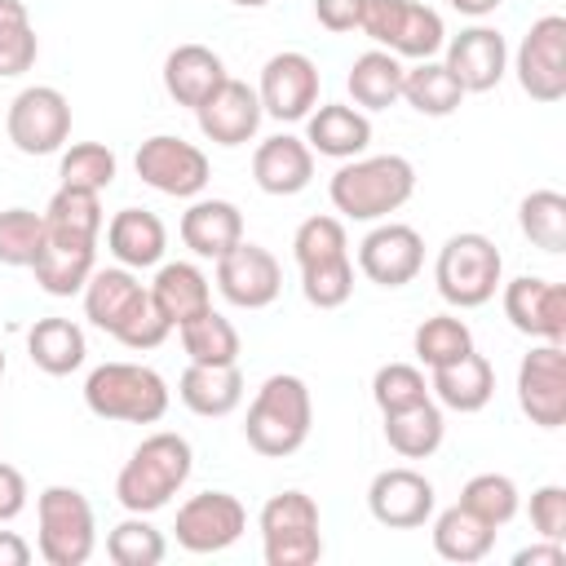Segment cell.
I'll return each mask as SVG.
<instances>
[{
    "mask_svg": "<svg viewBox=\"0 0 566 566\" xmlns=\"http://www.w3.org/2000/svg\"><path fill=\"white\" fill-rule=\"evenodd\" d=\"M27 354L44 376H71L84 367L88 340L84 327L71 318H35L27 332Z\"/></svg>",
    "mask_w": 566,
    "mask_h": 566,
    "instance_id": "30",
    "label": "cell"
},
{
    "mask_svg": "<svg viewBox=\"0 0 566 566\" xmlns=\"http://www.w3.org/2000/svg\"><path fill=\"white\" fill-rule=\"evenodd\" d=\"M106 248L119 265L128 270H150L164 261V248H168V230L164 221L150 212V208H119L111 221H106Z\"/></svg>",
    "mask_w": 566,
    "mask_h": 566,
    "instance_id": "26",
    "label": "cell"
},
{
    "mask_svg": "<svg viewBox=\"0 0 566 566\" xmlns=\"http://www.w3.org/2000/svg\"><path fill=\"white\" fill-rule=\"evenodd\" d=\"M97 548L93 504L75 486H44L35 495V553L49 566H84Z\"/></svg>",
    "mask_w": 566,
    "mask_h": 566,
    "instance_id": "7",
    "label": "cell"
},
{
    "mask_svg": "<svg viewBox=\"0 0 566 566\" xmlns=\"http://www.w3.org/2000/svg\"><path fill=\"white\" fill-rule=\"evenodd\" d=\"M305 146L327 155V159H358L371 146V119L358 106L345 102H323L305 115Z\"/></svg>",
    "mask_w": 566,
    "mask_h": 566,
    "instance_id": "24",
    "label": "cell"
},
{
    "mask_svg": "<svg viewBox=\"0 0 566 566\" xmlns=\"http://www.w3.org/2000/svg\"><path fill=\"white\" fill-rule=\"evenodd\" d=\"M31 562V544L18 531H0V566H27Z\"/></svg>",
    "mask_w": 566,
    "mask_h": 566,
    "instance_id": "52",
    "label": "cell"
},
{
    "mask_svg": "<svg viewBox=\"0 0 566 566\" xmlns=\"http://www.w3.org/2000/svg\"><path fill=\"white\" fill-rule=\"evenodd\" d=\"M433 504H438L433 482L420 469H407V464L380 469L371 478V486H367V509L389 531H416V526H424L433 517Z\"/></svg>",
    "mask_w": 566,
    "mask_h": 566,
    "instance_id": "16",
    "label": "cell"
},
{
    "mask_svg": "<svg viewBox=\"0 0 566 566\" xmlns=\"http://www.w3.org/2000/svg\"><path fill=\"white\" fill-rule=\"evenodd\" d=\"M531 526L539 539H557L566 544V486L548 482L531 491Z\"/></svg>",
    "mask_w": 566,
    "mask_h": 566,
    "instance_id": "48",
    "label": "cell"
},
{
    "mask_svg": "<svg viewBox=\"0 0 566 566\" xmlns=\"http://www.w3.org/2000/svg\"><path fill=\"white\" fill-rule=\"evenodd\" d=\"M429 394L438 398V407L473 416L495 398V367L478 349H469L442 367H429Z\"/></svg>",
    "mask_w": 566,
    "mask_h": 566,
    "instance_id": "23",
    "label": "cell"
},
{
    "mask_svg": "<svg viewBox=\"0 0 566 566\" xmlns=\"http://www.w3.org/2000/svg\"><path fill=\"white\" fill-rule=\"evenodd\" d=\"M513 75L531 102H562L566 97V18L544 13L531 22L513 53Z\"/></svg>",
    "mask_w": 566,
    "mask_h": 566,
    "instance_id": "10",
    "label": "cell"
},
{
    "mask_svg": "<svg viewBox=\"0 0 566 566\" xmlns=\"http://www.w3.org/2000/svg\"><path fill=\"white\" fill-rule=\"evenodd\" d=\"M349 252V234H345V221L340 217H305L292 234V256L296 265H314V261H327V256H345Z\"/></svg>",
    "mask_w": 566,
    "mask_h": 566,
    "instance_id": "47",
    "label": "cell"
},
{
    "mask_svg": "<svg viewBox=\"0 0 566 566\" xmlns=\"http://www.w3.org/2000/svg\"><path fill=\"white\" fill-rule=\"evenodd\" d=\"M358 13H363V0H314V18L332 35L354 31L358 27Z\"/></svg>",
    "mask_w": 566,
    "mask_h": 566,
    "instance_id": "49",
    "label": "cell"
},
{
    "mask_svg": "<svg viewBox=\"0 0 566 566\" xmlns=\"http://www.w3.org/2000/svg\"><path fill=\"white\" fill-rule=\"evenodd\" d=\"M504 287V318L531 340L566 345V287L539 274H517Z\"/></svg>",
    "mask_w": 566,
    "mask_h": 566,
    "instance_id": "18",
    "label": "cell"
},
{
    "mask_svg": "<svg viewBox=\"0 0 566 566\" xmlns=\"http://www.w3.org/2000/svg\"><path fill=\"white\" fill-rule=\"evenodd\" d=\"M106 557L115 566H159L168 557V539H164V531H155L146 522V513H128L119 526H111Z\"/></svg>",
    "mask_w": 566,
    "mask_h": 566,
    "instance_id": "40",
    "label": "cell"
},
{
    "mask_svg": "<svg viewBox=\"0 0 566 566\" xmlns=\"http://www.w3.org/2000/svg\"><path fill=\"white\" fill-rule=\"evenodd\" d=\"M513 566H566V544H557V539H539V544L522 548V553L513 557Z\"/></svg>",
    "mask_w": 566,
    "mask_h": 566,
    "instance_id": "51",
    "label": "cell"
},
{
    "mask_svg": "<svg viewBox=\"0 0 566 566\" xmlns=\"http://www.w3.org/2000/svg\"><path fill=\"white\" fill-rule=\"evenodd\" d=\"M239 239H243V212L230 199H195L181 212V243L203 261L226 256Z\"/></svg>",
    "mask_w": 566,
    "mask_h": 566,
    "instance_id": "27",
    "label": "cell"
},
{
    "mask_svg": "<svg viewBox=\"0 0 566 566\" xmlns=\"http://www.w3.org/2000/svg\"><path fill=\"white\" fill-rule=\"evenodd\" d=\"M442 433H447V420H442V407L433 398L385 416V442L402 460H429L442 447Z\"/></svg>",
    "mask_w": 566,
    "mask_h": 566,
    "instance_id": "33",
    "label": "cell"
},
{
    "mask_svg": "<svg viewBox=\"0 0 566 566\" xmlns=\"http://www.w3.org/2000/svg\"><path fill=\"white\" fill-rule=\"evenodd\" d=\"M517 226L539 252H566V195L557 190H531L517 203Z\"/></svg>",
    "mask_w": 566,
    "mask_h": 566,
    "instance_id": "37",
    "label": "cell"
},
{
    "mask_svg": "<svg viewBox=\"0 0 566 566\" xmlns=\"http://www.w3.org/2000/svg\"><path fill=\"white\" fill-rule=\"evenodd\" d=\"M433 283H438V296L447 305L478 310V305H486L500 292V283H504V256H500V248L486 234L460 230V234H451L438 248Z\"/></svg>",
    "mask_w": 566,
    "mask_h": 566,
    "instance_id": "6",
    "label": "cell"
},
{
    "mask_svg": "<svg viewBox=\"0 0 566 566\" xmlns=\"http://www.w3.org/2000/svg\"><path fill=\"white\" fill-rule=\"evenodd\" d=\"M402 71L407 66L389 49H367V53L354 57V66L345 75V88H349L358 111H389L402 97Z\"/></svg>",
    "mask_w": 566,
    "mask_h": 566,
    "instance_id": "31",
    "label": "cell"
},
{
    "mask_svg": "<svg viewBox=\"0 0 566 566\" xmlns=\"http://www.w3.org/2000/svg\"><path fill=\"white\" fill-rule=\"evenodd\" d=\"M402 102H407L416 115L442 119V115H455V111H460L464 88H460V80H455L438 57H424V62H416V66L402 71Z\"/></svg>",
    "mask_w": 566,
    "mask_h": 566,
    "instance_id": "34",
    "label": "cell"
},
{
    "mask_svg": "<svg viewBox=\"0 0 566 566\" xmlns=\"http://www.w3.org/2000/svg\"><path fill=\"white\" fill-rule=\"evenodd\" d=\"M177 336H181L186 358H190V363H208V367L239 363V349H243V340H239L234 323H230L226 314H217V310L195 314L190 323H181V327H177Z\"/></svg>",
    "mask_w": 566,
    "mask_h": 566,
    "instance_id": "36",
    "label": "cell"
},
{
    "mask_svg": "<svg viewBox=\"0 0 566 566\" xmlns=\"http://www.w3.org/2000/svg\"><path fill=\"white\" fill-rule=\"evenodd\" d=\"M217 292L239 310H265L283 292V265L270 248L239 239L226 256H217Z\"/></svg>",
    "mask_w": 566,
    "mask_h": 566,
    "instance_id": "14",
    "label": "cell"
},
{
    "mask_svg": "<svg viewBox=\"0 0 566 566\" xmlns=\"http://www.w3.org/2000/svg\"><path fill=\"white\" fill-rule=\"evenodd\" d=\"M411 195L416 168L407 155H358L345 159L327 181V199L345 221H385Z\"/></svg>",
    "mask_w": 566,
    "mask_h": 566,
    "instance_id": "2",
    "label": "cell"
},
{
    "mask_svg": "<svg viewBox=\"0 0 566 566\" xmlns=\"http://www.w3.org/2000/svg\"><path fill=\"white\" fill-rule=\"evenodd\" d=\"M177 398L203 416V420H221L230 416L239 402H243V371L239 363H226V367H208V363H190L177 380Z\"/></svg>",
    "mask_w": 566,
    "mask_h": 566,
    "instance_id": "29",
    "label": "cell"
},
{
    "mask_svg": "<svg viewBox=\"0 0 566 566\" xmlns=\"http://www.w3.org/2000/svg\"><path fill=\"white\" fill-rule=\"evenodd\" d=\"M195 119H199V133L208 142H217V146H243V142L256 137L265 111H261V97H256L252 84L226 75V84L203 106H195Z\"/></svg>",
    "mask_w": 566,
    "mask_h": 566,
    "instance_id": "20",
    "label": "cell"
},
{
    "mask_svg": "<svg viewBox=\"0 0 566 566\" xmlns=\"http://www.w3.org/2000/svg\"><path fill=\"white\" fill-rule=\"evenodd\" d=\"M248 531V509L230 495V491H199L177 509L172 535L186 553H226L230 544H239V535Z\"/></svg>",
    "mask_w": 566,
    "mask_h": 566,
    "instance_id": "13",
    "label": "cell"
},
{
    "mask_svg": "<svg viewBox=\"0 0 566 566\" xmlns=\"http://www.w3.org/2000/svg\"><path fill=\"white\" fill-rule=\"evenodd\" d=\"M150 296H155L159 314L172 327H181L195 314L212 310V283H208V274L195 261H159L155 283H150Z\"/></svg>",
    "mask_w": 566,
    "mask_h": 566,
    "instance_id": "28",
    "label": "cell"
},
{
    "mask_svg": "<svg viewBox=\"0 0 566 566\" xmlns=\"http://www.w3.org/2000/svg\"><path fill=\"white\" fill-rule=\"evenodd\" d=\"M27 478H22V469H13V464H4L0 460V526L4 522H13L22 509H27Z\"/></svg>",
    "mask_w": 566,
    "mask_h": 566,
    "instance_id": "50",
    "label": "cell"
},
{
    "mask_svg": "<svg viewBox=\"0 0 566 566\" xmlns=\"http://www.w3.org/2000/svg\"><path fill=\"white\" fill-rule=\"evenodd\" d=\"M424 398H433V394H429V380H424L420 367H411V363H385V367H376V376H371V402L380 407V416L402 411V407H416Z\"/></svg>",
    "mask_w": 566,
    "mask_h": 566,
    "instance_id": "46",
    "label": "cell"
},
{
    "mask_svg": "<svg viewBox=\"0 0 566 566\" xmlns=\"http://www.w3.org/2000/svg\"><path fill=\"white\" fill-rule=\"evenodd\" d=\"M102 226H106L102 199H97L93 190H80V186H57V195H53L49 208H44V230H57V234L97 239Z\"/></svg>",
    "mask_w": 566,
    "mask_h": 566,
    "instance_id": "41",
    "label": "cell"
},
{
    "mask_svg": "<svg viewBox=\"0 0 566 566\" xmlns=\"http://www.w3.org/2000/svg\"><path fill=\"white\" fill-rule=\"evenodd\" d=\"M261 553L265 566H314L323 557L318 504L305 491H279L261 504Z\"/></svg>",
    "mask_w": 566,
    "mask_h": 566,
    "instance_id": "8",
    "label": "cell"
},
{
    "mask_svg": "<svg viewBox=\"0 0 566 566\" xmlns=\"http://www.w3.org/2000/svg\"><path fill=\"white\" fill-rule=\"evenodd\" d=\"M495 544V526H486L478 513H469L460 500L451 509H442L433 517V553L442 562H455V566H469V562H482Z\"/></svg>",
    "mask_w": 566,
    "mask_h": 566,
    "instance_id": "32",
    "label": "cell"
},
{
    "mask_svg": "<svg viewBox=\"0 0 566 566\" xmlns=\"http://www.w3.org/2000/svg\"><path fill=\"white\" fill-rule=\"evenodd\" d=\"M44 243V212L31 208H4L0 212V265L31 270Z\"/></svg>",
    "mask_w": 566,
    "mask_h": 566,
    "instance_id": "45",
    "label": "cell"
},
{
    "mask_svg": "<svg viewBox=\"0 0 566 566\" xmlns=\"http://www.w3.org/2000/svg\"><path fill=\"white\" fill-rule=\"evenodd\" d=\"M460 504L469 509V513H478L486 526H509L513 517H517V509H522V491H517V482L509 478V473H473L469 482H464V491H460Z\"/></svg>",
    "mask_w": 566,
    "mask_h": 566,
    "instance_id": "39",
    "label": "cell"
},
{
    "mask_svg": "<svg viewBox=\"0 0 566 566\" xmlns=\"http://www.w3.org/2000/svg\"><path fill=\"white\" fill-rule=\"evenodd\" d=\"M4 133L22 155H57L71 137V102L53 84H27L4 115Z\"/></svg>",
    "mask_w": 566,
    "mask_h": 566,
    "instance_id": "9",
    "label": "cell"
},
{
    "mask_svg": "<svg viewBox=\"0 0 566 566\" xmlns=\"http://www.w3.org/2000/svg\"><path fill=\"white\" fill-rule=\"evenodd\" d=\"M252 181L274 199L301 195L314 181V150L305 146V137L274 133L252 150Z\"/></svg>",
    "mask_w": 566,
    "mask_h": 566,
    "instance_id": "22",
    "label": "cell"
},
{
    "mask_svg": "<svg viewBox=\"0 0 566 566\" xmlns=\"http://www.w3.org/2000/svg\"><path fill=\"white\" fill-rule=\"evenodd\" d=\"M517 407L539 429L566 424V345L539 340L517 363Z\"/></svg>",
    "mask_w": 566,
    "mask_h": 566,
    "instance_id": "12",
    "label": "cell"
},
{
    "mask_svg": "<svg viewBox=\"0 0 566 566\" xmlns=\"http://www.w3.org/2000/svg\"><path fill=\"white\" fill-rule=\"evenodd\" d=\"M133 168H137V177H142L150 190H159V195H168V199H199V190H203L208 177H212L208 155H203L195 142L172 137V133L146 137V142L137 146V155H133Z\"/></svg>",
    "mask_w": 566,
    "mask_h": 566,
    "instance_id": "11",
    "label": "cell"
},
{
    "mask_svg": "<svg viewBox=\"0 0 566 566\" xmlns=\"http://www.w3.org/2000/svg\"><path fill=\"white\" fill-rule=\"evenodd\" d=\"M40 35L22 0H0V80H18L35 66Z\"/></svg>",
    "mask_w": 566,
    "mask_h": 566,
    "instance_id": "38",
    "label": "cell"
},
{
    "mask_svg": "<svg viewBox=\"0 0 566 566\" xmlns=\"http://www.w3.org/2000/svg\"><path fill=\"white\" fill-rule=\"evenodd\" d=\"M314 424V402H310V385L292 371H274L261 380L256 398L248 402V420H243V438L256 455L265 460H283L296 455L310 438Z\"/></svg>",
    "mask_w": 566,
    "mask_h": 566,
    "instance_id": "3",
    "label": "cell"
},
{
    "mask_svg": "<svg viewBox=\"0 0 566 566\" xmlns=\"http://www.w3.org/2000/svg\"><path fill=\"white\" fill-rule=\"evenodd\" d=\"M447 44V27H442V13L420 4V0H402L398 18H394V31H389V53L394 57H411V62H424V57H438Z\"/></svg>",
    "mask_w": 566,
    "mask_h": 566,
    "instance_id": "35",
    "label": "cell"
},
{
    "mask_svg": "<svg viewBox=\"0 0 566 566\" xmlns=\"http://www.w3.org/2000/svg\"><path fill=\"white\" fill-rule=\"evenodd\" d=\"M230 4H239V9H265L270 0H230Z\"/></svg>",
    "mask_w": 566,
    "mask_h": 566,
    "instance_id": "54",
    "label": "cell"
},
{
    "mask_svg": "<svg viewBox=\"0 0 566 566\" xmlns=\"http://www.w3.org/2000/svg\"><path fill=\"white\" fill-rule=\"evenodd\" d=\"M80 296H84V318L128 349H155L172 332V323L159 314L150 287L128 265L93 270Z\"/></svg>",
    "mask_w": 566,
    "mask_h": 566,
    "instance_id": "1",
    "label": "cell"
},
{
    "mask_svg": "<svg viewBox=\"0 0 566 566\" xmlns=\"http://www.w3.org/2000/svg\"><path fill=\"white\" fill-rule=\"evenodd\" d=\"M168 380L146 363H102L84 380V407L97 420L159 424L168 416Z\"/></svg>",
    "mask_w": 566,
    "mask_h": 566,
    "instance_id": "5",
    "label": "cell"
},
{
    "mask_svg": "<svg viewBox=\"0 0 566 566\" xmlns=\"http://www.w3.org/2000/svg\"><path fill=\"white\" fill-rule=\"evenodd\" d=\"M93 270H97V239L44 230L40 256L31 261V274L40 283V292H49V296H75V292H84V283H88Z\"/></svg>",
    "mask_w": 566,
    "mask_h": 566,
    "instance_id": "21",
    "label": "cell"
},
{
    "mask_svg": "<svg viewBox=\"0 0 566 566\" xmlns=\"http://www.w3.org/2000/svg\"><path fill=\"white\" fill-rule=\"evenodd\" d=\"M301 292L314 310H340L354 296V261L345 256H327L314 265H301Z\"/></svg>",
    "mask_w": 566,
    "mask_h": 566,
    "instance_id": "44",
    "label": "cell"
},
{
    "mask_svg": "<svg viewBox=\"0 0 566 566\" xmlns=\"http://www.w3.org/2000/svg\"><path fill=\"white\" fill-rule=\"evenodd\" d=\"M226 84V62L208 44H177L164 57V88L177 106H203Z\"/></svg>",
    "mask_w": 566,
    "mask_h": 566,
    "instance_id": "25",
    "label": "cell"
},
{
    "mask_svg": "<svg viewBox=\"0 0 566 566\" xmlns=\"http://www.w3.org/2000/svg\"><path fill=\"white\" fill-rule=\"evenodd\" d=\"M455 13H464V18H486V13H495L504 0H447Z\"/></svg>",
    "mask_w": 566,
    "mask_h": 566,
    "instance_id": "53",
    "label": "cell"
},
{
    "mask_svg": "<svg viewBox=\"0 0 566 566\" xmlns=\"http://www.w3.org/2000/svg\"><path fill=\"white\" fill-rule=\"evenodd\" d=\"M0 376H4V349H0Z\"/></svg>",
    "mask_w": 566,
    "mask_h": 566,
    "instance_id": "55",
    "label": "cell"
},
{
    "mask_svg": "<svg viewBox=\"0 0 566 566\" xmlns=\"http://www.w3.org/2000/svg\"><path fill=\"white\" fill-rule=\"evenodd\" d=\"M261 111L279 124H296L318 106V66L314 57L283 49L261 66V84H256Z\"/></svg>",
    "mask_w": 566,
    "mask_h": 566,
    "instance_id": "15",
    "label": "cell"
},
{
    "mask_svg": "<svg viewBox=\"0 0 566 566\" xmlns=\"http://www.w3.org/2000/svg\"><path fill=\"white\" fill-rule=\"evenodd\" d=\"M442 66L460 80L464 93H491L509 75V44L495 27H464L442 44Z\"/></svg>",
    "mask_w": 566,
    "mask_h": 566,
    "instance_id": "19",
    "label": "cell"
},
{
    "mask_svg": "<svg viewBox=\"0 0 566 566\" xmlns=\"http://www.w3.org/2000/svg\"><path fill=\"white\" fill-rule=\"evenodd\" d=\"M190 469H195V451L181 433L172 429H159L150 438H142V447L124 460L119 478H115V500L128 509V513H159L186 482H190Z\"/></svg>",
    "mask_w": 566,
    "mask_h": 566,
    "instance_id": "4",
    "label": "cell"
},
{
    "mask_svg": "<svg viewBox=\"0 0 566 566\" xmlns=\"http://www.w3.org/2000/svg\"><path fill=\"white\" fill-rule=\"evenodd\" d=\"M420 265H424V239H420L416 226L380 221L358 243V270L376 287H402L420 274Z\"/></svg>",
    "mask_w": 566,
    "mask_h": 566,
    "instance_id": "17",
    "label": "cell"
},
{
    "mask_svg": "<svg viewBox=\"0 0 566 566\" xmlns=\"http://www.w3.org/2000/svg\"><path fill=\"white\" fill-rule=\"evenodd\" d=\"M115 172H119V159H115V150L102 146V142H75V146L62 150V159H57L62 186H80V190H93V195H102V190L115 181Z\"/></svg>",
    "mask_w": 566,
    "mask_h": 566,
    "instance_id": "43",
    "label": "cell"
},
{
    "mask_svg": "<svg viewBox=\"0 0 566 566\" xmlns=\"http://www.w3.org/2000/svg\"><path fill=\"white\" fill-rule=\"evenodd\" d=\"M411 349H416V358L424 367H442V363H451V358H460V354L473 349V332L455 314H433V318H424L411 332Z\"/></svg>",
    "mask_w": 566,
    "mask_h": 566,
    "instance_id": "42",
    "label": "cell"
}]
</instances>
